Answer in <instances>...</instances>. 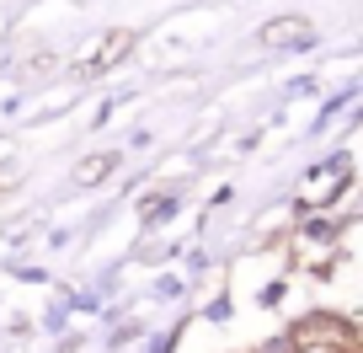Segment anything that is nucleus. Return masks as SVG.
Segmentation results:
<instances>
[{
	"instance_id": "obj_1",
	"label": "nucleus",
	"mask_w": 363,
	"mask_h": 353,
	"mask_svg": "<svg viewBox=\"0 0 363 353\" xmlns=\"http://www.w3.org/2000/svg\"><path fill=\"white\" fill-rule=\"evenodd\" d=\"M262 43L267 48H310L315 43V27H310L305 16H284V22L262 27Z\"/></svg>"
},
{
	"instance_id": "obj_3",
	"label": "nucleus",
	"mask_w": 363,
	"mask_h": 353,
	"mask_svg": "<svg viewBox=\"0 0 363 353\" xmlns=\"http://www.w3.org/2000/svg\"><path fill=\"white\" fill-rule=\"evenodd\" d=\"M113 166H118V156H91V161H80V166H75V183L91 188V183H102Z\"/></svg>"
},
{
	"instance_id": "obj_2",
	"label": "nucleus",
	"mask_w": 363,
	"mask_h": 353,
	"mask_svg": "<svg viewBox=\"0 0 363 353\" xmlns=\"http://www.w3.org/2000/svg\"><path fill=\"white\" fill-rule=\"evenodd\" d=\"M128 48H134V33H113V38H107L102 48H96V59H91V65L80 70V75H102V70H113L118 59L128 54Z\"/></svg>"
}]
</instances>
